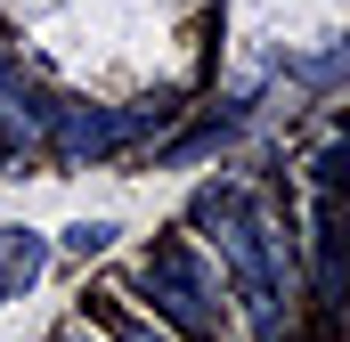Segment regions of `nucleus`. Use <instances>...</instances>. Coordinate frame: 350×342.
<instances>
[{"instance_id":"39448f33","label":"nucleus","mask_w":350,"mask_h":342,"mask_svg":"<svg viewBox=\"0 0 350 342\" xmlns=\"http://www.w3.org/2000/svg\"><path fill=\"white\" fill-rule=\"evenodd\" d=\"M114 237H122V228H114V220H74V228H66V253H106V245H114Z\"/></svg>"},{"instance_id":"20e7f679","label":"nucleus","mask_w":350,"mask_h":342,"mask_svg":"<svg viewBox=\"0 0 350 342\" xmlns=\"http://www.w3.org/2000/svg\"><path fill=\"white\" fill-rule=\"evenodd\" d=\"M41 261H49V237H33V228H0V302H16V293L41 277Z\"/></svg>"},{"instance_id":"7ed1b4c3","label":"nucleus","mask_w":350,"mask_h":342,"mask_svg":"<svg viewBox=\"0 0 350 342\" xmlns=\"http://www.w3.org/2000/svg\"><path fill=\"white\" fill-rule=\"evenodd\" d=\"M139 285L155 293V310L187 326V334H220L228 326V302H220V269L196 253V245H155L139 261Z\"/></svg>"},{"instance_id":"6e6552de","label":"nucleus","mask_w":350,"mask_h":342,"mask_svg":"<svg viewBox=\"0 0 350 342\" xmlns=\"http://www.w3.org/2000/svg\"><path fill=\"white\" fill-rule=\"evenodd\" d=\"M57 342H90V334H57Z\"/></svg>"},{"instance_id":"423d86ee","label":"nucleus","mask_w":350,"mask_h":342,"mask_svg":"<svg viewBox=\"0 0 350 342\" xmlns=\"http://www.w3.org/2000/svg\"><path fill=\"white\" fill-rule=\"evenodd\" d=\"M114 342H163V334H155V326H139V318H122V310H114Z\"/></svg>"},{"instance_id":"0eeeda50","label":"nucleus","mask_w":350,"mask_h":342,"mask_svg":"<svg viewBox=\"0 0 350 342\" xmlns=\"http://www.w3.org/2000/svg\"><path fill=\"white\" fill-rule=\"evenodd\" d=\"M8 82H16V74H8V49H0V98H8Z\"/></svg>"},{"instance_id":"f257e3e1","label":"nucleus","mask_w":350,"mask_h":342,"mask_svg":"<svg viewBox=\"0 0 350 342\" xmlns=\"http://www.w3.org/2000/svg\"><path fill=\"white\" fill-rule=\"evenodd\" d=\"M196 220L220 237L228 293L245 302L253 334L261 342H293V237L277 228V212H269L245 179H220V187L196 196Z\"/></svg>"},{"instance_id":"f03ea898","label":"nucleus","mask_w":350,"mask_h":342,"mask_svg":"<svg viewBox=\"0 0 350 342\" xmlns=\"http://www.w3.org/2000/svg\"><path fill=\"white\" fill-rule=\"evenodd\" d=\"M179 114L172 90H155V98H139V106H82V98H66V106H49V147L41 155H57V163H106V155H122V147H147L163 122Z\"/></svg>"}]
</instances>
